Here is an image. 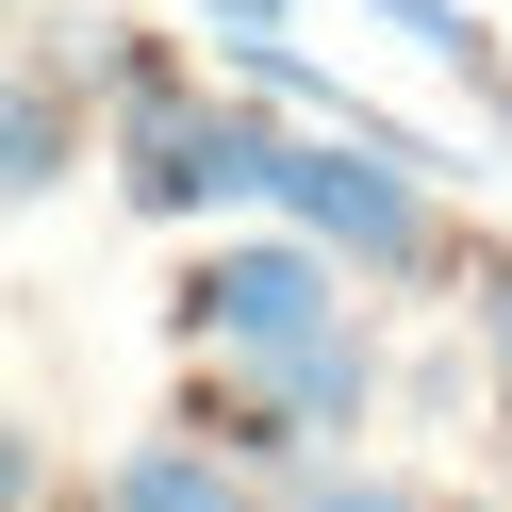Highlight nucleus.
I'll use <instances>...</instances> for the list:
<instances>
[{"mask_svg": "<svg viewBox=\"0 0 512 512\" xmlns=\"http://www.w3.org/2000/svg\"><path fill=\"white\" fill-rule=\"evenodd\" d=\"M265 512H430V479H397V463H314V479H281Z\"/></svg>", "mask_w": 512, "mask_h": 512, "instance_id": "obj_6", "label": "nucleus"}, {"mask_svg": "<svg viewBox=\"0 0 512 512\" xmlns=\"http://www.w3.org/2000/svg\"><path fill=\"white\" fill-rule=\"evenodd\" d=\"M199 34H281V0H199Z\"/></svg>", "mask_w": 512, "mask_h": 512, "instance_id": "obj_8", "label": "nucleus"}, {"mask_svg": "<svg viewBox=\"0 0 512 512\" xmlns=\"http://www.w3.org/2000/svg\"><path fill=\"white\" fill-rule=\"evenodd\" d=\"M479 364H496V413H512V265L479 281Z\"/></svg>", "mask_w": 512, "mask_h": 512, "instance_id": "obj_7", "label": "nucleus"}, {"mask_svg": "<svg viewBox=\"0 0 512 512\" xmlns=\"http://www.w3.org/2000/svg\"><path fill=\"white\" fill-rule=\"evenodd\" d=\"M83 133H100V100H83V67H67V17H34V34H17V83H0V182H17V199H67Z\"/></svg>", "mask_w": 512, "mask_h": 512, "instance_id": "obj_3", "label": "nucleus"}, {"mask_svg": "<svg viewBox=\"0 0 512 512\" xmlns=\"http://www.w3.org/2000/svg\"><path fill=\"white\" fill-rule=\"evenodd\" d=\"M281 215H298L314 248H331L347 281H496L463 232H446V199H430V166H397V149H364V133H298V166H281Z\"/></svg>", "mask_w": 512, "mask_h": 512, "instance_id": "obj_1", "label": "nucleus"}, {"mask_svg": "<svg viewBox=\"0 0 512 512\" xmlns=\"http://www.w3.org/2000/svg\"><path fill=\"white\" fill-rule=\"evenodd\" d=\"M364 17H380V34L413 50V67H446V83H496V67H512L479 0H364Z\"/></svg>", "mask_w": 512, "mask_h": 512, "instance_id": "obj_5", "label": "nucleus"}, {"mask_svg": "<svg viewBox=\"0 0 512 512\" xmlns=\"http://www.w3.org/2000/svg\"><path fill=\"white\" fill-rule=\"evenodd\" d=\"M166 331H182V364H281V347L347 331V265L298 232V215H265V232H199V265L166 281Z\"/></svg>", "mask_w": 512, "mask_h": 512, "instance_id": "obj_2", "label": "nucleus"}, {"mask_svg": "<svg viewBox=\"0 0 512 512\" xmlns=\"http://www.w3.org/2000/svg\"><path fill=\"white\" fill-rule=\"evenodd\" d=\"M50 512H116V496H100V479H83V496H50Z\"/></svg>", "mask_w": 512, "mask_h": 512, "instance_id": "obj_9", "label": "nucleus"}, {"mask_svg": "<svg viewBox=\"0 0 512 512\" xmlns=\"http://www.w3.org/2000/svg\"><path fill=\"white\" fill-rule=\"evenodd\" d=\"M430 512H496V496H430Z\"/></svg>", "mask_w": 512, "mask_h": 512, "instance_id": "obj_11", "label": "nucleus"}, {"mask_svg": "<svg viewBox=\"0 0 512 512\" xmlns=\"http://www.w3.org/2000/svg\"><path fill=\"white\" fill-rule=\"evenodd\" d=\"M496 463H512V413H496Z\"/></svg>", "mask_w": 512, "mask_h": 512, "instance_id": "obj_12", "label": "nucleus"}, {"mask_svg": "<svg viewBox=\"0 0 512 512\" xmlns=\"http://www.w3.org/2000/svg\"><path fill=\"white\" fill-rule=\"evenodd\" d=\"M100 496H116V512H265V479H248L232 446H199V430L166 413V430H133V446L100 463Z\"/></svg>", "mask_w": 512, "mask_h": 512, "instance_id": "obj_4", "label": "nucleus"}, {"mask_svg": "<svg viewBox=\"0 0 512 512\" xmlns=\"http://www.w3.org/2000/svg\"><path fill=\"white\" fill-rule=\"evenodd\" d=\"M479 100H496V116H512V67H496V83H479Z\"/></svg>", "mask_w": 512, "mask_h": 512, "instance_id": "obj_10", "label": "nucleus"}]
</instances>
